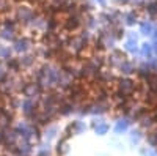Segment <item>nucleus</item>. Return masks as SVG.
Instances as JSON below:
<instances>
[{
  "label": "nucleus",
  "instance_id": "obj_1",
  "mask_svg": "<svg viewBox=\"0 0 157 156\" xmlns=\"http://www.w3.org/2000/svg\"><path fill=\"white\" fill-rule=\"evenodd\" d=\"M30 16H32V11H30L29 8H25V6H24V8H19V10H17V18H19V19L27 21Z\"/></svg>",
  "mask_w": 157,
  "mask_h": 156
},
{
  "label": "nucleus",
  "instance_id": "obj_2",
  "mask_svg": "<svg viewBox=\"0 0 157 156\" xmlns=\"http://www.w3.org/2000/svg\"><path fill=\"white\" fill-rule=\"evenodd\" d=\"M3 76H5V71H3V68H2V66H0V79H2Z\"/></svg>",
  "mask_w": 157,
  "mask_h": 156
}]
</instances>
